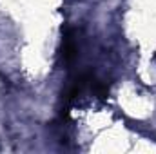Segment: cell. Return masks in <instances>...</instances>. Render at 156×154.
Segmentation results:
<instances>
[{"label":"cell","mask_w":156,"mask_h":154,"mask_svg":"<svg viewBox=\"0 0 156 154\" xmlns=\"http://www.w3.org/2000/svg\"><path fill=\"white\" fill-rule=\"evenodd\" d=\"M78 54H80V35L78 29L69 27L66 29L62 38V60L66 65H73L78 60Z\"/></svg>","instance_id":"1"}]
</instances>
